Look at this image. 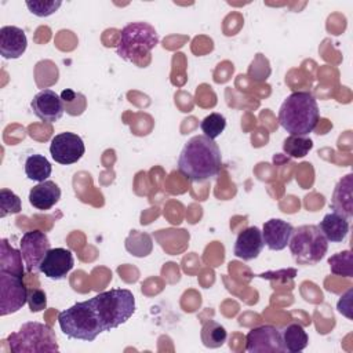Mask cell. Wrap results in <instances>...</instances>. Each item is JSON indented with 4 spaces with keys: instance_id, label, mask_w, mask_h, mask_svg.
Returning a JSON list of instances; mask_svg holds the SVG:
<instances>
[{
    "instance_id": "1",
    "label": "cell",
    "mask_w": 353,
    "mask_h": 353,
    "mask_svg": "<svg viewBox=\"0 0 353 353\" xmlns=\"http://www.w3.org/2000/svg\"><path fill=\"white\" fill-rule=\"evenodd\" d=\"M222 167V156L214 139L194 135L183 145L178 157V170L193 182H204L216 176Z\"/></svg>"
},
{
    "instance_id": "2",
    "label": "cell",
    "mask_w": 353,
    "mask_h": 353,
    "mask_svg": "<svg viewBox=\"0 0 353 353\" xmlns=\"http://www.w3.org/2000/svg\"><path fill=\"white\" fill-rule=\"evenodd\" d=\"M319 117L317 101L307 91L290 94L279 109V123L290 135H309L316 128Z\"/></svg>"
},
{
    "instance_id": "3",
    "label": "cell",
    "mask_w": 353,
    "mask_h": 353,
    "mask_svg": "<svg viewBox=\"0 0 353 353\" xmlns=\"http://www.w3.org/2000/svg\"><path fill=\"white\" fill-rule=\"evenodd\" d=\"M58 323L61 331L70 339L92 342L101 332H105L91 298L59 312Z\"/></svg>"
},
{
    "instance_id": "4",
    "label": "cell",
    "mask_w": 353,
    "mask_h": 353,
    "mask_svg": "<svg viewBox=\"0 0 353 353\" xmlns=\"http://www.w3.org/2000/svg\"><path fill=\"white\" fill-rule=\"evenodd\" d=\"M103 331L120 327L135 312V298L130 290L113 288L91 298Z\"/></svg>"
},
{
    "instance_id": "5",
    "label": "cell",
    "mask_w": 353,
    "mask_h": 353,
    "mask_svg": "<svg viewBox=\"0 0 353 353\" xmlns=\"http://www.w3.org/2000/svg\"><path fill=\"white\" fill-rule=\"evenodd\" d=\"M157 44L159 33L150 23L131 22L121 29L116 50L120 58L141 65V59L148 57Z\"/></svg>"
},
{
    "instance_id": "6",
    "label": "cell",
    "mask_w": 353,
    "mask_h": 353,
    "mask_svg": "<svg viewBox=\"0 0 353 353\" xmlns=\"http://www.w3.org/2000/svg\"><path fill=\"white\" fill-rule=\"evenodd\" d=\"M288 247L296 263L316 265L327 254L328 241L317 225H302L294 229Z\"/></svg>"
},
{
    "instance_id": "7",
    "label": "cell",
    "mask_w": 353,
    "mask_h": 353,
    "mask_svg": "<svg viewBox=\"0 0 353 353\" xmlns=\"http://www.w3.org/2000/svg\"><path fill=\"white\" fill-rule=\"evenodd\" d=\"M8 346L14 353H39L58 352L57 336L51 327L37 321L22 324L19 331L12 332L7 338Z\"/></svg>"
},
{
    "instance_id": "8",
    "label": "cell",
    "mask_w": 353,
    "mask_h": 353,
    "mask_svg": "<svg viewBox=\"0 0 353 353\" xmlns=\"http://www.w3.org/2000/svg\"><path fill=\"white\" fill-rule=\"evenodd\" d=\"M28 303V288L23 277L0 270V316L18 312Z\"/></svg>"
},
{
    "instance_id": "9",
    "label": "cell",
    "mask_w": 353,
    "mask_h": 353,
    "mask_svg": "<svg viewBox=\"0 0 353 353\" xmlns=\"http://www.w3.org/2000/svg\"><path fill=\"white\" fill-rule=\"evenodd\" d=\"M50 250H51V243L44 232L41 230L25 232L19 241V251L22 254L26 272L29 273L40 272V263Z\"/></svg>"
},
{
    "instance_id": "10",
    "label": "cell",
    "mask_w": 353,
    "mask_h": 353,
    "mask_svg": "<svg viewBox=\"0 0 353 353\" xmlns=\"http://www.w3.org/2000/svg\"><path fill=\"white\" fill-rule=\"evenodd\" d=\"M245 350L250 353H283L285 352L281 331L270 324L259 325L245 335Z\"/></svg>"
},
{
    "instance_id": "11",
    "label": "cell",
    "mask_w": 353,
    "mask_h": 353,
    "mask_svg": "<svg viewBox=\"0 0 353 353\" xmlns=\"http://www.w3.org/2000/svg\"><path fill=\"white\" fill-rule=\"evenodd\" d=\"M85 152L84 142L80 135L74 132L57 134L50 143V153L52 159L63 165L77 163Z\"/></svg>"
},
{
    "instance_id": "12",
    "label": "cell",
    "mask_w": 353,
    "mask_h": 353,
    "mask_svg": "<svg viewBox=\"0 0 353 353\" xmlns=\"http://www.w3.org/2000/svg\"><path fill=\"white\" fill-rule=\"evenodd\" d=\"M74 266V258L68 248H51L40 263V272L51 280H63Z\"/></svg>"
},
{
    "instance_id": "13",
    "label": "cell",
    "mask_w": 353,
    "mask_h": 353,
    "mask_svg": "<svg viewBox=\"0 0 353 353\" xmlns=\"http://www.w3.org/2000/svg\"><path fill=\"white\" fill-rule=\"evenodd\" d=\"M33 113L44 123H55L58 121L65 112L63 102L61 95H58L52 90H41L37 92L30 102Z\"/></svg>"
},
{
    "instance_id": "14",
    "label": "cell",
    "mask_w": 353,
    "mask_h": 353,
    "mask_svg": "<svg viewBox=\"0 0 353 353\" xmlns=\"http://www.w3.org/2000/svg\"><path fill=\"white\" fill-rule=\"evenodd\" d=\"M265 247L262 230L256 226H250L237 234L233 252L243 261H251L258 258Z\"/></svg>"
},
{
    "instance_id": "15",
    "label": "cell",
    "mask_w": 353,
    "mask_h": 353,
    "mask_svg": "<svg viewBox=\"0 0 353 353\" xmlns=\"http://www.w3.org/2000/svg\"><path fill=\"white\" fill-rule=\"evenodd\" d=\"M292 232L294 226L290 222L283 221L280 218H272L263 223V243L272 251H281L288 245Z\"/></svg>"
},
{
    "instance_id": "16",
    "label": "cell",
    "mask_w": 353,
    "mask_h": 353,
    "mask_svg": "<svg viewBox=\"0 0 353 353\" xmlns=\"http://www.w3.org/2000/svg\"><path fill=\"white\" fill-rule=\"evenodd\" d=\"M28 47V39L25 32L12 25L3 26L0 29V54L6 59L19 58Z\"/></svg>"
},
{
    "instance_id": "17",
    "label": "cell",
    "mask_w": 353,
    "mask_h": 353,
    "mask_svg": "<svg viewBox=\"0 0 353 353\" xmlns=\"http://www.w3.org/2000/svg\"><path fill=\"white\" fill-rule=\"evenodd\" d=\"M331 208L346 219L353 216V174H347L335 185Z\"/></svg>"
},
{
    "instance_id": "18",
    "label": "cell",
    "mask_w": 353,
    "mask_h": 353,
    "mask_svg": "<svg viewBox=\"0 0 353 353\" xmlns=\"http://www.w3.org/2000/svg\"><path fill=\"white\" fill-rule=\"evenodd\" d=\"M61 199V189L54 181L39 182L29 192V203L33 208L46 211L52 208Z\"/></svg>"
},
{
    "instance_id": "19",
    "label": "cell",
    "mask_w": 353,
    "mask_h": 353,
    "mask_svg": "<svg viewBox=\"0 0 353 353\" xmlns=\"http://www.w3.org/2000/svg\"><path fill=\"white\" fill-rule=\"evenodd\" d=\"M317 226L327 239V241L331 243L343 241L349 233V219L334 211L324 215Z\"/></svg>"
},
{
    "instance_id": "20",
    "label": "cell",
    "mask_w": 353,
    "mask_h": 353,
    "mask_svg": "<svg viewBox=\"0 0 353 353\" xmlns=\"http://www.w3.org/2000/svg\"><path fill=\"white\" fill-rule=\"evenodd\" d=\"M22 261L23 258L21 251L11 247L6 239H1L0 240V270L23 277L25 270H23Z\"/></svg>"
},
{
    "instance_id": "21",
    "label": "cell",
    "mask_w": 353,
    "mask_h": 353,
    "mask_svg": "<svg viewBox=\"0 0 353 353\" xmlns=\"http://www.w3.org/2000/svg\"><path fill=\"white\" fill-rule=\"evenodd\" d=\"M281 336H283V343H284L285 352H291V353L302 352L307 346V342H309V336H307L305 328L298 323L288 324L281 331Z\"/></svg>"
},
{
    "instance_id": "22",
    "label": "cell",
    "mask_w": 353,
    "mask_h": 353,
    "mask_svg": "<svg viewBox=\"0 0 353 353\" xmlns=\"http://www.w3.org/2000/svg\"><path fill=\"white\" fill-rule=\"evenodd\" d=\"M200 336H201V342L205 347L216 349V347H221L226 342L228 332H226L225 327L221 325L219 323H216L214 320H205L203 323Z\"/></svg>"
},
{
    "instance_id": "23",
    "label": "cell",
    "mask_w": 353,
    "mask_h": 353,
    "mask_svg": "<svg viewBox=\"0 0 353 353\" xmlns=\"http://www.w3.org/2000/svg\"><path fill=\"white\" fill-rule=\"evenodd\" d=\"M52 167L43 154H30L25 161V174L29 179L44 182L51 175Z\"/></svg>"
},
{
    "instance_id": "24",
    "label": "cell",
    "mask_w": 353,
    "mask_h": 353,
    "mask_svg": "<svg viewBox=\"0 0 353 353\" xmlns=\"http://www.w3.org/2000/svg\"><path fill=\"white\" fill-rule=\"evenodd\" d=\"M313 148V141L307 137L290 135L283 142V150L285 154L294 159L305 157Z\"/></svg>"
},
{
    "instance_id": "25",
    "label": "cell",
    "mask_w": 353,
    "mask_h": 353,
    "mask_svg": "<svg viewBox=\"0 0 353 353\" xmlns=\"http://www.w3.org/2000/svg\"><path fill=\"white\" fill-rule=\"evenodd\" d=\"M328 263L332 274L345 276V277L353 276V256L350 250H346L330 256Z\"/></svg>"
},
{
    "instance_id": "26",
    "label": "cell",
    "mask_w": 353,
    "mask_h": 353,
    "mask_svg": "<svg viewBox=\"0 0 353 353\" xmlns=\"http://www.w3.org/2000/svg\"><path fill=\"white\" fill-rule=\"evenodd\" d=\"M61 99L65 106V112L70 116H80L87 108V99L81 92H76L66 88L61 92Z\"/></svg>"
},
{
    "instance_id": "27",
    "label": "cell",
    "mask_w": 353,
    "mask_h": 353,
    "mask_svg": "<svg viewBox=\"0 0 353 353\" xmlns=\"http://www.w3.org/2000/svg\"><path fill=\"white\" fill-rule=\"evenodd\" d=\"M200 128L203 131V135L208 137L210 139H215L226 128V119L221 113H210L201 120Z\"/></svg>"
},
{
    "instance_id": "28",
    "label": "cell",
    "mask_w": 353,
    "mask_h": 353,
    "mask_svg": "<svg viewBox=\"0 0 353 353\" xmlns=\"http://www.w3.org/2000/svg\"><path fill=\"white\" fill-rule=\"evenodd\" d=\"M22 208L21 199L10 189L0 190V218L7 216L8 214H18Z\"/></svg>"
},
{
    "instance_id": "29",
    "label": "cell",
    "mask_w": 353,
    "mask_h": 353,
    "mask_svg": "<svg viewBox=\"0 0 353 353\" xmlns=\"http://www.w3.org/2000/svg\"><path fill=\"white\" fill-rule=\"evenodd\" d=\"M62 6V1L59 0H28L26 7L29 11L37 17H48L52 15L58 8Z\"/></svg>"
},
{
    "instance_id": "30",
    "label": "cell",
    "mask_w": 353,
    "mask_h": 353,
    "mask_svg": "<svg viewBox=\"0 0 353 353\" xmlns=\"http://www.w3.org/2000/svg\"><path fill=\"white\" fill-rule=\"evenodd\" d=\"M28 305L30 307V312L37 313L47 307V295L40 288H32L28 290Z\"/></svg>"
},
{
    "instance_id": "31",
    "label": "cell",
    "mask_w": 353,
    "mask_h": 353,
    "mask_svg": "<svg viewBox=\"0 0 353 353\" xmlns=\"http://www.w3.org/2000/svg\"><path fill=\"white\" fill-rule=\"evenodd\" d=\"M338 310L345 314L346 317L352 319V290H349L343 296H341L339 302H338Z\"/></svg>"
}]
</instances>
